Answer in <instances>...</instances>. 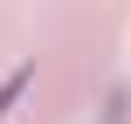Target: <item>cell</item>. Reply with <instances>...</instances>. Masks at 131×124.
Instances as JSON below:
<instances>
[{
  "mask_svg": "<svg viewBox=\"0 0 131 124\" xmlns=\"http://www.w3.org/2000/svg\"><path fill=\"white\" fill-rule=\"evenodd\" d=\"M28 83H35V69H28V62H21L14 76H0V124H7V110H14V97H21Z\"/></svg>",
  "mask_w": 131,
  "mask_h": 124,
  "instance_id": "obj_1",
  "label": "cell"
},
{
  "mask_svg": "<svg viewBox=\"0 0 131 124\" xmlns=\"http://www.w3.org/2000/svg\"><path fill=\"white\" fill-rule=\"evenodd\" d=\"M104 124H124V97H111V110H104Z\"/></svg>",
  "mask_w": 131,
  "mask_h": 124,
  "instance_id": "obj_2",
  "label": "cell"
}]
</instances>
